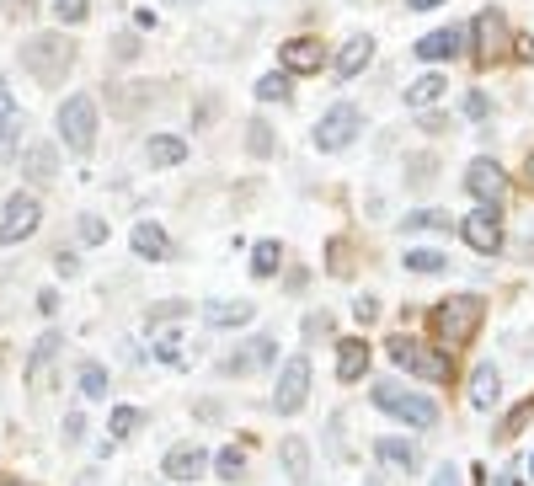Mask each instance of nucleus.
Returning a JSON list of instances; mask_svg holds the SVG:
<instances>
[{"label":"nucleus","instance_id":"obj_1","mask_svg":"<svg viewBox=\"0 0 534 486\" xmlns=\"http://www.w3.org/2000/svg\"><path fill=\"white\" fill-rule=\"evenodd\" d=\"M481 321H486V300H481V294H449V300H438L433 305V337H438V348H444V353L465 348V342L481 332Z\"/></svg>","mask_w":534,"mask_h":486},{"label":"nucleus","instance_id":"obj_2","mask_svg":"<svg viewBox=\"0 0 534 486\" xmlns=\"http://www.w3.org/2000/svg\"><path fill=\"white\" fill-rule=\"evenodd\" d=\"M22 65H27V75H33L38 86H59L70 75V65H75V43L65 33H33L22 43Z\"/></svg>","mask_w":534,"mask_h":486},{"label":"nucleus","instance_id":"obj_3","mask_svg":"<svg viewBox=\"0 0 534 486\" xmlns=\"http://www.w3.org/2000/svg\"><path fill=\"white\" fill-rule=\"evenodd\" d=\"M390 358L406 369V374H417V380H428V385H444L449 374H454V353H444L438 342H417V337H396L390 342Z\"/></svg>","mask_w":534,"mask_h":486},{"label":"nucleus","instance_id":"obj_4","mask_svg":"<svg viewBox=\"0 0 534 486\" xmlns=\"http://www.w3.org/2000/svg\"><path fill=\"white\" fill-rule=\"evenodd\" d=\"M59 139H65L70 155L97 150V102H91L86 91H75V97L59 102Z\"/></svg>","mask_w":534,"mask_h":486},{"label":"nucleus","instance_id":"obj_5","mask_svg":"<svg viewBox=\"0 0 534 486\" xmlns=\"http://www.w3.org/2000/svg\"><path fill=\"white\" fill-rule=\"evenodd\" d=\"M374 406L390 412L396 422H406V428H438V406L406 385H374Z\"/></svg>","mask_w":534,"mask_h":486},{"label":"nucleus","instance_id":"obj_6","mask_svg":"<svg viewBox=\"0 0 534 486\" xmlns=\"http://www.w3.org/2000/svg\"><path fill=\"white\" fill-rule=\"evenodd\" d=\"M358 129H364V113H358L353 102H337V107H326L321 113V123H316V150L321 155H337V150H348L353 139H358Z\"/></svg>","mask_w":534,"mask_h":486},{"label":"nucleus","instance_id":"obj_7","mask_svg":"<svg viewBox=\"0 0 534 486\" xmlns=\"http://www.w3.org/2000/svg\"><path fill=\"white\" fill-rule=\"evenodd\" d=\"M310 401V358L294 353L284 369H278V385H273V412L278 417H294L300 406Z\"/></svg>","mask_w":534,"mask_h":486},{"label":"nucleus","instance_id":"obj_8","mask_svg":"<svg viewBox=\"0 0 534 486\" xmlns=\"http://www.w3.org/2000/svg\"><path fill=\"white\" fill-rule=\"evenodd\" d=\"M43 225V203L33 198V193H11L6 198V209H0V246H17V241H27Z\"/></svg>","mask_w":534,"mask_h":486},{"label":"nucleus","instance_id":"obj_9","mask_svg":"<svg viewBox=\"0 0 534 486\" xmlns=\"http://www.w3.org/2000/svg\"><path fill=\"white\" fill-rule=\"evenodd\" d=\"M465 187L476 193L481 209H502V203H508V171H502V166L492 161V155H476V161H470Z\"/></svg>","mask_w":534,"mask_h":486},{"label":"nucleus","instance_id":"obj_10","mask_svg":"<svg viewBox=\"0 0 534 486\" xmlns=\"http://www.w3.org/2000/svg\"><path fill=\"white\" fill-rule=\"evenodd\" d=\"M460 235H465L470 252L497 257V252H502V209H476V214H465Z\"/></svg>","mask_w":534,"mask_h":486},{"label":"nucleus","instance_id":"obj_11","mask_svg":"<svg viewBox=\"0 0 534 486\" xmlns=\"http://www.w3.org/2000/svg\"><path fill=\"white\" fill-rule=\"evenodd\" d=\"M470 33H476V59L481 65H492V59L508 54V17H502L497 6H486L476 22H470Z\"/></svg>","mask_w":534,"mask_h":486},{"label":"nucleus","instance_id":"obj_12","mask_svg":"<svg viewBox=\"0 0 534 486\" xmlns=\"http://www.w3.org/2000/svg\"><path fill=\"white\" fill-rule=\"evenodd\" d=\"M278 65H284V75H316L326 65V43L321 38H289V43H278Z\"/></svg>","mask_w":534,"mask_h":486},{"label":"nucleus","instance_id":"obj_13","mask_svg":"<svg viewBox=\"0 0 534 486\" xmlns=\"http://www.w3.org/2000/svg\"><path fill=\"white\" fill-rule=\"evenodd\" d=\"M161 470H166L171 481H198L203 470H209V449H198L193 438H187V444H171L166 460H161Z\"/></svg>","mask_w":534,"mask_h":486},{"label":"nucleus","instance_id":"obj_14","mask_svg":"<svg viewBox=\"0 0 534 486\" xmlns=\"http://www.w3.org/2000/svg\"><path fill=\"white\" fill-rule=\"evenodd\" d=\"M278 358V337H251L241 353H230L225 358V374H257V369H267Z\"/></svg>","mask_w":534,"mask_h":486},{"label":"nucleus","instance_id":"obj_15","mask_svg":"<svg viewBox=\"0 0 534 486\" xmlns=\"http://www.w3.org/2000/svg\"><path fill=\"white\" fill-rule=\"evenodd\" d=\"M364 369H369V342L364 337H342L337 342V380L358 385V380H364Z\"/></svg>","mask_w":534,"mask_h":486},{"label":"nucleus","instance_id":"obj_16","mask_svg":"<svg viewBox=\"0 0 534 486\" xmlns=\"http://www.w3.org/2000/svg\"><path fill=\"white\" fill-rule=\"evenodd\" d=\"M129 246H134V257H145V262H166L171 257V241H166V230L155 225V219H139Z\"/></svg>","mask_w":534,"mask_h":486},{"label":"nucleus","instance_id":"obj_17","mask_svg":"<svg viewBox=\"0 0 534 486\" xmlns=\"http://www.w3.org/2000/svg\"><path fill=\"white\" fill-rule=\"evenodd\" d=\"M369 65H374V38H369V33L342 43V54H337V75H342V81H358Z\"/></svg>","mask_w":534,"mask_h":486},{"label":"nucleus","instance_id":"obj_18","mask_svg":"<svg viewBox=\"0 0 534 486\" xmlns=\"http://www.w3.org/2000/svg\"><path fill=\"white\" fill-rule=\"evenodd\" d=\"M54 353H59V332H43V337L33 342V358H27V385H33V390H49Z\"/></svg>","mask_w":534,"mask_h":486},{"label":"nucleus","instance_id":"obj_19","mask_svg":"<svg viewBox=\"0 0 534 486\" xmlns=\"http://www.w3.org/2000/svg\"><path fill=\"white\" fill-rule=\"evenodd\" d=\"M145 161L155 171H171V166H182L187 161V139L177 134H150V145H145Z\"/></svg>","mask_w":534,"mask_h":486},{"label":"nucleus","instance_id":"obj_20","mask_svg":"<svg viewBox=\"0 0 534 486\" xmlns=\"http://www.w3.org/2000/svg\"><path fill=\"white\" fill-rule=\"evenodd\" d=\"M22 177L27 182H54L59 177V150L54 145H27L22 150Z\"/></svg>","mask_w":534,"mask_h":486},{"label":"nucleus","instance_id":"obj_21","mask_svg":"<svg viewBox=\"0 0 534 486\" xmlns=\"http://www.w3.org/2000/svg\"><path fill=\"white\" fill-rule=\"evenodd\" d=\"M460 43H465L460 27H438V33H428V38L417 43V59H428V65H438V59H454V54H460Z\"/></svg>","mask_w":534,"mask_h":486},{"label":"nucleus","instance_id":"obj_22","mask_svg":"<svg viewBox=\"0 0 534 486\" xmlns=\"http://www.w3.org/2000/svg\"><path fill=\"white\" fill-rule=\"evenodd\" d=\"M251 316H257V305H251V300H209V305H203V321H209V326H246Z\"/></svg>","mask_w":534,"mask_h":486},{"label":"nucleus","instance_id":"obj_23","mask_svg":"<svg viewBox=\"0 0 534 486\" xmlns=\"http://www.w3.org/2000/svg\"><path fill=\"white\" fill-rule=\"evenodd\" d=\"M374 454H380V465H390V470H406V476H412V470L422 465L417 444H406V438H380V444H374Z\"/></svg>","mask_w":534,"mask_h":486},{"label":"nucleus","instance_id":"obj_24","mask_svg":"<svg viewBox=\"0 0 534 486\" xmlns=\"http://www.w3.org/2000/svg\"><path fill=\"white\" fill-rule=\"evenodd\" d=\"M278 460H284V476L294 486H305V476H310V444L305 438H284V444H278Z\"/></svg>","mask_w":534,"mask_h":486},{"label":"nucleus","instance_id":"obj_25","mask_svg":"<svg viewBox=\"0 0 534 486\" xmlns=\"http://www.w3.org/2000/svg\"><path fill=\"white\" fill-rule=\"evenodd\" d=\"M470 401H476L481 412H486V406H497V401H502V374H497L492 364H481L476 374H470Z\"/></svg>","mask_w":534,"mask_h":486},{"label":"nucleus","instance_id":"obj_26","mask_svg":"<svg viewBox=\"0 0 534 486\" xmlns=\"http://www.w3.org/2000/svg\"><path fill=\"white\" fill-rule=\"evenodd\" d=\"M401 268H406V273L433 278V273H449V257H444V252H433V246H412V252L401 257Z\"/></svg>","mask_w":534,"mask_h":486},{"label":"nucleus","instance_id":"obj_27","mask_svg":"<svg viewBox=\"0 0 534 486\" xmlns=\"http://www.w3.org/2000/svg\"><path fill=\"white\" fill-rule=\"evenodd\" d=\"M444 91H449V81H444V75H417V81L412 86H406V107H433L438 97H444Z\"/></svg>","mask_w":534,"mask_h":486},{"label":"nucleus","instance_id":"obj_28","mask_svg":"<svg viewBox=\"0 0 534 486\" xmlns=\"http://www.w3.org/2000/svg\"><path fill=\"white\" fill-rule=\"evenodd\" d=\"M75 380H81L86 401H107V369L97 364V358H81V374H75Z\"/></svg>","mask_w":534,"mask_h":486},{"label":"nucleus","instance_id":"obj_29","mask_svg":"<svg viewBox=\"0 0 534 486\" xmlns=\"http://www.w3.org/2000/svg\"><path fill=\"white\" fill-rule=\"evenodd\" d=\"M107 428H113V444H123V438H134L139 428H145V412H139V406H113Z\"/></svg>","mask_w":534,"mask_h":486},{"label":"nucleus","instance_id":"obj_30","mask_svg":"<svg viewBox=\"0 0 534 486\" xmlns=\"http://www.w3.org/2000/svg\"><path fill=\"white\" fill-rule=\"evenodd\" d=\"M278 262H284V246H278V241H257V246H251V273H257V278H273Z\"/></svg>","mask_w":534,"mask_h":486},{"label":"nucleus","instance_id":"obj_31","mask_svg":"<svg viewBox=\"0 0 534 486\" xmlns=\"http://www.w3.org/2000/svg\"><path fill=\"white\" fill-rule=\"evenodd\" d=\"M91 17V0H54V22L59 27H81Z\"/></svg>","mask_w":534,"mask_h":486},{"label":"nucleus","instance_id":"obj_32","mask_svg":"<svg viewBox=\"0 0 534 486\" xmlns=\"http://www.w3.org/2000/svg\"><path fill=\"white\" fill-rule=\"evenodd\" d=\"M241 470H246V449H219L214 454V476H225V481H235V476H241Z\"/></svg>","mask_w":534,"mask_h":486},{"label":"nucleus","instance_id":"obj_33","mask_svg":"<svg viewBox=\"0 0 534 486\" xmlns=\"http://www.w3.org/2000/svg\"><path fill=\"white\" fill-rule=\"evenodd\" d=\"M284 97H289V75L284 70H273V75L257 81V102H284Z\"/></svg>","mask_w":534,"mask_h":486},{"label":"nucleus","instance_id":"obj_34","mask_svg":"<svg viewBox=\"0 0 534 486\" xmlns=\"http://www.w3.org/2000/svg\"><path fill=\"white\" fill-rule=\"evenodd\" d=\"M246 150H251V155H273V129H267L262 118L246 123Z\"/></svg>","mask_w":534,"mask_h":486},{"label":"nucleus","instance_id":"obj_35","mask_svg":"<svg viewBox=\"0 0 534 486\" xmlns=\"http://www.w3.org/2000/svg\"><path fill=\"white\" fill-rule=\"evenodd\" d=\"M406 230H449V214L444 209H417V214H406Z\"/></svg>","mask_w":534,"mask_h":486},{"label":"nucleus","instance_id":"obj_36","mask_svg":"<svg viewBox=\"0 0 534 486\" xmlns=\"http://www.w3.org/2000/svg\"><path fill=\"white\" fill-rule=\"evenodd\" d=\"M155 353H161L166 364H182V332H161L155 337Z\"/></svg>","mask_w":534,"mask_h":486},{"label":"nucleus","instance_id":"obj_37","mask_svg":"<svg viewBox=\"0 0 534 486\" xmlns=\"http://www.w3.org/2000/svg\"><path fill=\"white\" fill-rule=\"evenodd\" d=\"M433 182V155H412V187H428Z\"/></svg>","mask_w":534,"mask_h":486},{"label":"nucleus","instance_id":"obj_38","mask_svg":"<svg viewBox=\"0 0 534 486\" xmlns=\"http://www.w3.org/2000/svg\"><path fill=\"white\" fill-rule=\"evenodd\" d=\"M86 438V417L81 412H65V444H81Z\"/></svg>","mask_w":534,"mask_h":486},{"label":"nucleus","instance_id":"obj_39","mask_svg":"<svg viewBox=\"0 0 534 486\" xmlns=\"http://www.w3.org/2000/svg\"><path fill=\"white\" fill-rule=\"evenodd\" d=\"M81 241H107V225H102L97 214H86V219H81Z\"/></svg>","mask_w":534,"mask_h":486},{"label":"nucleus","instance_id":"obj_40","mask_svg":"<svg viewBox=\"0 0 534 486\" xmlns=\"http://www.w3.org/2000/svg\"><path fill=\"white\" fill-rule=\"evenodd\" d=\"M6 118H17V97H11L6 75H0V123H6Z\"/></svg>","mask_w":534,"mask_h":486},{"label":"nucleus","instance_id":"obj_41","mask_svg":"<svg viewBox=\"0 0 534 486\" xmlns=\"http://www.w3.org/2000/svg\"><path fill=\"white\" fill-rule=\"evenodd\" d=\"M321 332H332V316H326V310L321 316H305V337H321Z\"/></svg>","mask_w":534,"mask_h":486},{"label":"nucleus","instance_id":"obj_42","mask_svg":"<svg viewBox=\"0 0 534 486\" xmlns=\"http://www.w3.org/2000/svg\"><path fill=\"white\" fill-rule=\"evenodd\" d=\"M353 316H358V321H374V316H380V305L364 294V300H353Z\"/></svg>","mask_w":534,"mask_h":486},{"label":"nucleus","instance_id":"obj_43","mask_svg":"<svg viewBox=\"0 0 534 486\" xmlns=\"http://www.w3.org/2000/svg\"><path fill=\"white\" fill-rule=\"evenodd\" d=\"M465 113L470 118H486V97H481V91H470V97H465Z\"/></svg>","mask_w":534,"mask_h":486},{"label":"nucleus","instance_id":"obj_44","mask_svg":"<svg viewBox=\"0 0 534 486\" xmlns=\"http://www.w3.org/2000/svg\"><path fill=\"white\" fill-rule=\"evenodd\" d=\"M54 268H59V273H65V278H75V273H81V262H75L70 252H59V257H54Z\"/></svg>","mask_w":534,"mask_h":486},{"label":"nucleus","instance_id":"obj_45","mask_svg":"<svg viewBox=\"0 0 534 486\" xmlns=\"http://www.w3.org/2000/svg\"><path fill=\"white\" fill-rule=\"evenodd\" d=\"M433 486H460V470L444 465V470H433Z\"/></svg>","mask_w":534,"mask_h":486},{"label":"nucleus","instance_id":"obj_46","mask_svg":"<svg viewBox=\"0 0 534 486\" xmlns=\"http://www.w3.org/2000/svg\"><path fill=\"white\" fill-rule=\"evenodd\" d=\"M38 310H43V316H54V310H59V294L43 289V294H38Z\"/></svg>","mask_w":534,"mask_h":486},{"label":"nucleus","instance_id":"obj_47","mask_svg":"<svg viewBox=\"0 0 534 486\" xmlns=\"http://www.w3.org/2000/svg\"><path fill=\"white\" fill-rule=\"evenodd\" d=\"M412 11H433V6H444V0H406Z\"/></svg>","mask_w":534,"mask_h":486},{"label":"nucleus","instance_id":"obj_48","mask_svg":"<svg viewBox=\"0 0 534 486\" xmlns=\"http://www.w3.org/2000/svg\"><path fill=\"white\" fill-rule=\"evenodd\" d=\"M524 171H529V187H534V155H529V161H524Z\"/></svg>","mask_w":534,"mask_h":486},{"label":"nucleus","instance_id":"obj_49","mask_svg":"<svg viewBox=\"0 0 534 486\" xmlns=\"http://www.w3.org/2000/svg\"><path fill=\"white\" fill-rule=\"evenodd\" d=\"M524 470H529V476H534V454H529V460H524Z\"/></svg>","mask_w":534,"mask_h":486},{"label":"nucleus","instance_id":"obj_50","mask_svg":"<svg viewBox=\"0 0 534 486\" xmlns=\"http://www.w3.org/2000/svg\"><path fill=\"white\" fill-rule=\"evenodd\" d=\"M364 486H380V476H369V481H364Z\"/></svg>","mask_w":534,"mask_h":486},{"label":"nucleus","instance_id":"obj_51","mask_svg":"<svg viewBox=\"0 0 534 486\" xmlns=\"http://www.w3.org/2000/svg\"><path fill=\"white\" fill-rule=\"evenodd\" d=\"M0 486H27V481H0Z\"/></svg>","mask_w":534,"mask_h":486},{"label":"nucleus","instance_id":"obj_52","mask_svg":"<svg viewBox=\"0 0 534 486\" xmlns=\"http://www.w3.org/2000/svg\"><path fill=\"white\" fill-rule=\"evenodd\" d=\"M171 6H193V0H171Z\"/></svg>","mask_w":534,"mask_h":486}]
</instances>
